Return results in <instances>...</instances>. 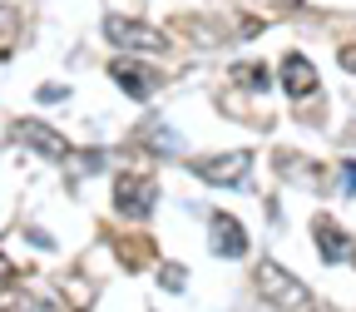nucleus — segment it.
Here are the masks:
<instances>
[{
  "label": "nucleus",
  "instance_id": "1",
  "mask_svg": "<svg viewBox=\"0 0 356 312\" xmlns=\"http://www.w3.org/2000/svg\"><path fill=\"white\" fill-rule=\"evenodd\" d=\"M252 288H257V297H262L267 307H287V312H292V307H307V302H312V292L287 273L282 263H273V258H262V263L252 267Z\"/></svg>",
  "mask_w": 356,
  "mask_h": 312
},
{
  "label": "nucleus",
  "instance_id": "2",
  "mask_svg": "<svg viewBox=\"0 0 356 312\" xmlns=\"http://www.w3.org/2000/svg\"><path fill=\"white\" fill-rule=\"evenodd\" d=\"M159 203V184L149 173H119L114 178V213L119 218H134V223H144Z\"/></svg>",
  "mask_w": 356,
  "mask_h": 312
},
{
  "label": "nucleus",
  "instance_id": "3",
  "mask_svg": "<svg viewBox=\"0 0 356 312\" xmlns=\"http://www.w3.org/2000/svg\"><path fill=\"white\" fill-rule=\"evenodd\" d=\"M193 173L213 189H243L248 173H252V149H228V154H213V159H193Z\"/></svg>",
  "mask_w": 356,
  "mask_h": 312
},
{
  "label": "nucleus",
  "instance_id": "4",
  "mask_svg": "<svg viewBox=\"0 0 356 312\" xmlns=\"http://www.w3.org/2000/svg\"><path fill=\"white\" fill-rule=\"evenodd\" d=\"M104 35L119 45V50H149V55L168 50V35L154 30V25H144V20H134V15H109L104 20Z\"/></svg>",
  "mask_w": 356,
  "mask_h": 312
},
{
  "label": "nucleus",
  "instance_id": "5",
  "mask_svg": "<svg viewBox=\"0 0 356 312\" xmlns=\"http://www.w3.org/2000/svg\"><path fill=\"white\" fill-rule=\"evenodd\" d=\"M10 139L25 144V149H35V154H44V159H70V139L55 134L50 124H40V119H15L10 124Z\"/></svg>",
  "mask_w": 356,
  "mask_h": 312
},
{
  "label": "nucleus",
  "instance_id": "6",
  "mask_svg": "<svg viewBox=\"0 0 356 312\" xmlns=\"http://www.w3.org/2000/svg\"><path fill=\"white\" fill-rule=\"evenodd\" d=\"M208 248L218 258H243L248 253V233H243V223L233 213H213L208 218Z\"/></svg>",
  "mask_w": 356,
  "mask_h": 312
},
{
  "label": "nucleus",
  "instance_id": "7",
  "mask_svg": "<svg viewBox=\"0 0 356 312\" xmlns=\"http://www.w3.org/2000/svg\"><path fill=\"white\" fill-rule=\"evenodd\" d=\"M312 238H317V253L327 258V263H341V258H351L356 248H351V233L341 228V223L337 218H312Z\"/></svg>",
  "mask_w": 356,
  "mask_h": 312
},
{
  "label": "nucleus",
  "instance_id": "8",
  "mask_svg": "<svg viewBox=\"0 0 356 312\" xmlns=\"http://www.w3.org/2000/svg\"><path fill=\"white\" fill-rule=\"evenodd\" d=\"M282 89H287L292 100L317 95V70H312V60H307V55H297V50H287V55H282Z\"/></svg>",
  "mask_w": 356,
  "mask_h": 312
},
{
  "label": "nucleus",
  "instance_id": "9",
  "mask_svg": "<svg viewBox=\"0 0 356 312\" xmlns=\"http://www.w3.org/2000/svg\"><path fill=\"white\" fill-rule=\"evenodd\" d=\"M109 79L124 89V95H134V100H149L154 84H159V75H149L139 60H114V65H109Z\"/></svg>",
  "mask_w": 356,
  "mask_h": 312
},
{
  "label": "nucleus",
  "instance_id": "10",
  "mask_svg": "<svg viewBox=\"0 0 356 312\" xmlns=\"http://www.w3.org/2000/svg\"><path fill=\"white\" fill-rule=\"evenodd\" d=\"M233 79L238 84H248V89H267V65H233Z\"/></svg>",
  "mask_w": 356,
  "mask_h": 312
},
{
  "label": "nucleus",
  "instance_id": "11",
  "mask_svg": "<svg viewBox=\"0 0 356 312\" xmlns=\"http://www.w3.org/2000/svg\"><path fill=\"white\" fill-rule=\"evenodd\" d=\"M70 164H74V173H99V169H104V154H99V149H89V154H70Z\"/></svg>",
  "mask_w": 356,
  "mask_h": 312
},
{
  "label": "nucleus",
  "instance_id": "12",
  "mask_svg": "<svg viewBox=\"0 0 356 312\" xmlns=\"http://www.w3.org/2000/svg\"><path fill=\"white\" fill-rule=\"evenodd\" d=\"M114 253H119L124 263H134V258H149V243H129V238H119V243H114Z\"/></svg>",
  "mask_w": 356,
  "mask_h": 312
},
{
  "label": "nucleus",
  "instance_id": "13",
  "mask_svg": "<svg viewBox=\"0 0 356 312\" xmlns=\"http://www.w3.org/2000/svg\"><path fill=\"white\" fill-rule=\"evenodd\" d=\"M159 283H163L168 292H178V288H184L188 278H184V267H178V263H173V267H163V273H159Z\"/></svg>",
  "mask_w": 356,
  "mask_h": 312
},
{
  "label": "nucleus",
  "instance_id": "14",
  "mask_svg": "<svg viewBox=\"0 0 356 312\" xmlns=\"http://www.w3.org/2000/svg\"><path fill=\"white\" fill-rule=\"evenodd\" d=\"M60 100H70L65 84H40V104H60Z\"/></svg>",
  "mask_w": 356,
  "mask_h": 312
},
{
  "label": "nucleus",
  "instance_id": "15",
  "mask_svg": "<svg viewBox=\"0 0 356 312\" xmlns=\"http://www.w3.org/2000/svg\"><path fill=\"white\" fill-rule=\"evenodd\" d=\"M337 60H341V70L356 75V45H341V55H337Z\"/></svg>",
  "mask_w": 356,
  "mask_h": 312
},
{
  "label": "nucleus",
  "instance_id": "16",
  "mask_svg": "<svg viewBox=\"0 0 356 312\" xmlns=\"http://www.w3.org/2000/svg\"><path fill=\"white\" fill-rule=\"evenodd\" d=\"M341 178H346V194H356V164H346V169H341Z\"/></svg>",
  "mask_w": 356,
  "mask_h": 312
},
{
  "label": "nucleus",
  "instance_id": "17",
  "mask_svg": "<svg viewBox=\"0 0 356 312\" xmlns=\"http://www.w3.org/2000/svg\"><path fill=\"white\" fill-rule=\"evenodd\" d=\"M6 312H30V302L25 297H6Z\"/></svg>",
  "mask_w": 356,
  "mask_h": 312
},
{
  "label": "nucleus",
  "instance_id": "18",
  "mask_svg": "<svg viewBox=\"0 0 356 312\" xmlns=\"http://www.w3.org/2000/svg\"><path fill=\"white\" fill-rule=\"evenodd\" d=\"M0 283H6V258H0Z\"/></svg>",
  "mask_w": 356,
  "mask_h": 312
},
{
  "label": "nucleus",
  "instance_id": "19",
  "mask_svg": "<svg viewBox=\"0 0 356 312\" xmlns=\"http://www.w3.org/2000/svg\"><path fill=\"white\" fill-rule=\"evenodd\" d=\"M317 312H327V307H317Z\"/></svg>",
  "mask_w": 356,
  "mask_h": 312
},
{
  "label": "nucleus",
  "instance_id": "20",
  "mask_svg": "<svg viewBox=\"0 0 356 312\" xmlns=\"http://www.w3.org/2000/svg\"><path fill=\"white\" fill-rule=\"evenodd\" d=\"M351 258H356V253H351Z\"/></svg>",
  "mask_w": 356,
  "mask_h": 312
}]
</instances>
